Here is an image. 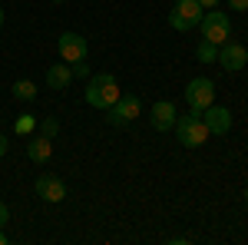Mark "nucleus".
Masks as SVG:
<instances>
[{
  "mask_svg": "<svg viewBox=\"0 0 248 245\" xmlns=\"http://www.w3.org/2000/svg\"><path fill=\"white\" fill-rule=\"evenodd\" d=\"M119 96H123V90H119V80H116L113 73L90 76V83H86V103H90V106H96V110L106 113Z\"/></svg>",
  "mask_w": 248,
  "mask_h": 245,
  "instance_id": "f257e3e1",
  "label": "nucleus"
},
{
  "mask_svg": "<svg viewBox=\"0 0 248 245\" xmlns=\"http://www.w3.org/2000/svg\"><path fill=\"white\" fill-rule=\"evenodd\" d=\"M202 119H205V126H209L212 136H225V132L232 130V113L225 110V106H205L202 110Z\"/></svg>",
  "mask_w": 248,
  "mask_h": 245,
  "instance_id": "1a4fd4ad",
  "label": "nucleus"
},
{
  "mask_svg": "<svg viewBox=\"0 0 248 245\" xmlns=\"http://www.w3.org/2000/svg\"><path fill=\"white\" fill-rule=\"evenodd\" d=\"M218 63H222V70L238 73V70H245V63H248V50L242 43H235V40H225L222 50H218Z\"/></svg>",
  "mask_w": 248,
  "mask_h": 245,
  "instance_id": "6e6552de",
  "label": "nucleus"
},
{
  "mask_svg": "<svg viewBox=\"0 0 248 245\" xmlns=\"http://www.w3.org/2000/svg\"><path fill=\"white\" fill-rule=\"evenodd\" d=\"M245 202H248V189H245Z\"/></svg>",
  "mask_w": 248,
  "mask_h": 245,
  "instance_id": "393cba45",
  "label": "nucleus"
},
{
  "mask_svg": "<svg viewBox=\"0 0 248 245\" xmlns=\"http://www.w3.org/2000/svg\"><path fill=\"white\" fill-rule=\"evenodd\" d=\"M0 245H7V235H3V229H0Z\"/></svg>",
  "mask_w": 248,
  "mask_h": 245,
  "instance_id": "5701e85b",
  "label": "nucleus"
},
{
  "mask_svg": "<svg viewBox=\"0 0 248 245\" xmlns=\"http://www.w3.org/2000/svg\"><path fill=\"white\" fill-rule=\"evenodd\" d=\"M0 27H3V10H0Z\"/></svg>",
  "mask_w": 248,
  "mask_h": 245,
  "instance_id": "b1692460",
  "label": "nucleus"
},
{
  "mask_svg": "<svg viewBox=\"0 0 248 245\" xmlns=\"http://www.w3.org/2000/svg\"><path fill=\"white\" fill-rule=\"evenodd\" d=\"M33 130H37V119H33L30 113L20 116L17 123H14V132H17V136H27V132H33Z\"/></svg>",
  "mask_w": 248,
  "mask_h": 245,
  "instance_id": "dca6fc26",
  "label": "nucleus"
},
{
  "mask_svg": "<svg viewBox=\"0 0 248 245\" xmlns=\"http://www.w3.org/2000/svg\"><path fill=\"white\" fill-rule=\"evenodd\" d=\"M53 3H63V0H53Z\"/></svg>",
  "mask_w": 248,
  "mask_h": 245,
  "instance_id": "a878e982",
  "label": "nucleus"
},
{
  "mask_svg": "<svg viewBox=\"0 0 248 245\" xmlns=\"http://www.w3.org/2000/svg\"><path fill=\"white\" fill-rule=\"evenodd\" d=\"M229 7H232V10H238V14H242V10H248V0H229Z\"/></svg>",
  "mask_w": 248,
  "mask_h": 245,
  "instance_id": "6ab92c4d",
  "label": "nucleus"
},
{
  "mask_svg": "<svg viewBox=\"0 0 248 245\" xmlns=\"http://www.w3.org/2000/svg\"><path fill=\"white\" fill-rule=\"evenodd\" d=\"M139 113H142V99H139V96H119L113 106L106 110V119H109L113 126H126V123H133Z\"/></svg>",
  "mask_w": 248,
  "mask_h": 245,
  "instance_id": "0eeeda50",
  "label": "nucleus"
},
{
  "mask_svg": "<svg viewBox=\"0 0 248 245\" xmlns=\"http://www.w3.org/2000/svg\"><path fill=\"white\" fill-rule=\"evenodd\" d=\"M172 130L179 132V143H182L186 149H199V146H205L209 136H212L209 126H205V119H202V113H195V110H192L189 116H179Z\"/></svg>",
  "mask_w": 248,
  "mask_h": 245,
  "instance_id": "f03ea898",
  "label": "nucleus"
},
{
  "mask_svg": "<svg viewBox=\"0 0 248 245\" xmlns=\"http://www.w3.org/2000/svg\"><path fill=\"white\" fill-rule=\"evenodd\" d=\"M70 80H73L70 63H53V66L46 70V83H50V90H66V86H70Z\"/></svg>",
  "mask_w": 248,
  "mask_h": 245,
  "instance_id": "ddd939ff",
  "label": "nucleus"
},
{
  "mask_svg": "<svg viewBox=\"0 0 248 245\" xmlns=\"http://www.w3.org/2000/svg\"><path fill=\"white\" fill-rule=\"evenodd\" d=\"M205 17V10L195 3V0H175V10L169 14V23L172 30H179V33H189L192 27H199Z\"/></svg>",
  "mask_w": 248,
  "mask_h": 245,
  "instance_id": "20e7f679",
  "label": "nucleus"
},
{
  "mask_svg": "<svg viewBox=\"0 0 248 245\" xmlns=\"http://www.w3.org/2000/svg\"><path fill=\"white\" fill-rule=\"evenodd\" d=\"M33 189H37V196L43 202H53V206L66 199V186H63V179H57V176H40Z\"/></svg>",
  "mask_w": 248,
  "mask_h": 245,
  "instance_id": "9d476101",
  "label": "nucleus"
},
{
  "mask_svg": "<svg viewBox=\"0 0 248 245\" xmlns=\"http://www.w3.org/2000/svg\"><path fill=\"white\" fill-rule=\"evenodd\" d=\"M195 57L202 60V63H212V60H218V47L209 43V40H202V43H199V50H195Z\"/></svg>",
  "mask_w": 248,
  "mask_h": 245,
  "instance_id": "2eb2a0df",
  "label": "nucleus"
},
{
  "mask_svg": "<svg viewBox=\"0 0 248 245\" xmlns=\"http://www.w3.org/2000/svg\"><path fill=\"white\" fill-rule=\"evenodd\" d=\"M195 3H199L202 10H215V7H218V0H195Z\"/></svg>",
  "mask_w": 248,
  "mask_h": 245,
  "instance_id": "aec40b11",
  "label": "nucleus"
},
{
  "mask_svg": "<svg viewBox=\"0 0 248 245\" xmlns=\"http://www.w3.org/2000/svg\"><path fill=\"white\" fill-rule=\"evenodd\" d=\"M70 70H73V76H90V66L79 60V63H70Z\"/></svg>",
  "mask_w": 248,
  "mask_h": 245,
  "instance_id": "a211bd4d",
  "label": "nucleus"
},
{
  "mask_svg": "<svg viewBox=\"0 0 248 245\" xmlns=\"http://www.w3.org/2000/svg\"><path fill=\"white\" fill-rule=\"evenodd\" d=\"M202 40H209L215 47H222L225 40L232 37V20L229 14H222V10H205V17H202Z\"/></svg>",
  "mask_w": 248,
  "mask_h": 245,
  "instance_id": "7ed1b4c3",
  "label": "nucleus"
},
{
  "mask_svg": "<svg viewBox=\"0 0 248 245\" xmlns=\"http://www.w3.org/2000/svg\"><path fill=\"white\" fill-rule=\"evenodd\" d=\"M7 149H10V143H7V136H0V156H7Z\"/></svg>",
  "mask_w": 248,
  "mask_h": 245,
  "instance_id": "4be33fe9",
  "label": "nucleus"
},
{
  "mask_svg": "<svg viewBox=\"0 0 248 245\" xmlns=\"http://www.w3.org/2000/svg\"><path fill=\"white\" fill-rule=\"evenodd\" d=\"M175 119H179V113H175V103H169V99H159L153 110H149V123H153L159 132H166L175 126Z\"/></svg>",
  "mask_w": 248,
  "mask_h": 245,
  "instance_id": "9b49d317",
  "label": "nucleus"
},
{
  "mask_svg": "<svg viewBox=\"0 0 248 245\" xmlns=\"http://www.w3.org/2000/svg\"><path fill=\"white\" fill-rule=\"evenodd\" d=\"M14 96L23 99V103H30V99H37V86H33L30 80H17V83H14Z\"/></svg>",
  "mask_w": 248,
  "mask_h": 245,
  "instance_id": "4468645a",
  "label": "nucleus"
},
{
  "mask_svg": "<svg viewBox=\"0 0 248 245\" xmlns=\"http://www.w3.org/2000/svg\"><path fill=\"white\" fill-rule=\"evenodd\" d=\"M186 103H189L195 113H202L205 106L215 103V83L205 80V76H195L189 86H186Z\"/></svg>",
  "mask_w": 248,
  "mask_h": 245,
  "instance_id": "39448f33",
  "label": "nucleus"
},
{
  "mask_svg": "<svg viewBox=\"0 0 248 245\" xmlns=\"http://www.w3.org/2000/svg\"><path fill=\"white\" fill-rule=\"evenodd\" d=\"M7 219H10V209H7V206H3V202H0V229L7 226Z\"/></svg>",
  "mask_w": 248,
  "mask_h": 245,
  "instance_id": "412c9836",
  "label": "nucleus"
},
{
  "mask_svg": "<svg viewBox=\"0 0 248 245\" xmlns=\"http://www.w3.org/2000/svg\"><path fill=\"white\" fill-rule=\"evenodd\" d=\"M57 53L63 57V63H79V60H86V53H90V43H86V37L66 30L57 40Z\"/></svg>",
  "mask_w": 248,
  "mask_h": 245,
  "instance_id": "423d86ee",
  "label": "nucleus"
},
{
  "mask_svg": "<svg viewBox=\"0 0 248 245\" xmlns=\"http://www.w3.org/2000/svg\"><path fill=\"white\" fill-rule=\"evenodd\" d=\"M27 156H30L37 166L50 163V156H53V139H50V136H33V139L27 143Z\"/></svg>",
  "mask_w": 248,
  "mask_h": 245,
  "instance_id": "f8f14e48",
  "label": "nucleus"
},
{
  "mask_svg": "<svg viewBox=\"0 0 248 245\" xmlns=\"http://www.w3.org/2000/svg\"><path fill=\"white\" fill-rule=\"evenodd\" d=\"M37 126H40V136H50V139H57V132H60V123L53 119V116H46V119H40Z\"/></svg>",
  "mask_w": 248,
  "mask_h": 245,
  "instance_id": "f3484780",
  "label": "nucleus"
}]
</instances>
